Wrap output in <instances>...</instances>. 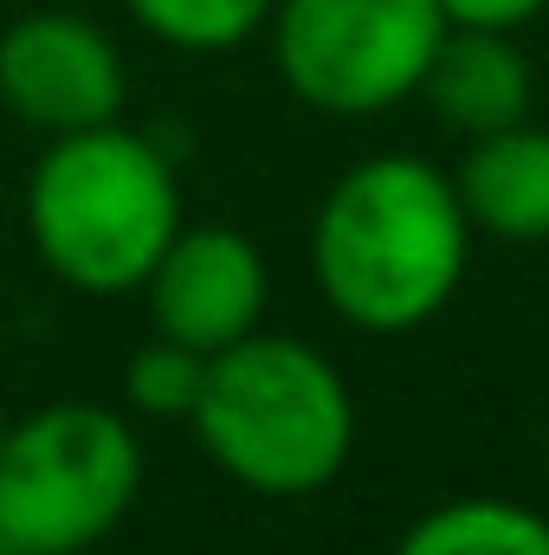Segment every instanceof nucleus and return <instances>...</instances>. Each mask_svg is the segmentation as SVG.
<instances>
[{
	"label": "nucleus",
	"mask_w": 549,
	"mask_h": 555,
	"mask_svg": "<svg viewBox=\"0 0 549 555\" xmlns=\"http://www.w3.org/2000/svg\"><path fill=\"white\" fill-rule=\"evenodd\" d=\"M465 266L472 220L452 168L401 149L343 168L310 220V272L323 304L369 336H408L433 323L465 284Z\"/></svg>",
	"instance_id": "1"
},
{
	"label": "nucleus",
	"mask_w": 549,
	"mask_h": 555,
	"mask_svg": "<svg viewBox=\"0 0 549 555\" xmlns=\"http://www.w3.org/2000/svg\"><path fill=\"white\" fill-rule=\"evenodd\" d=\"M188 426L240 491L310 498L336 485L356 452V395L323 349L259 323L233 349L207 356Z\"/></svg>",
	"instance_id": "2"
},
{
	"label": "nucleus",
	"mask_w": 549,
	"mask_h": 555,
	"mask_svg": "<svg viewBox=\"0 0 549 555\" xmlns=\"http://www.w3.org/2000/svg\"><path fill=\"white\" fill-rule=\"evenodd\" d=\"M175 233L181 181L149 137L124 124L46 137L26 175V240L59 284L85 297L142 291Z\"/></svg>",
	"instance_id": "3"
},
{
	"label": "nucleus",
	"mask_w": 549,
	"mask_h": 555,
	"mask_svg": "<svg viewBox=\"0 0 549 555\" xmlns=\"http://www.w3.org/2000/svg\"><path fill=\"white\" fill-rule=\"evenodd\" d=\"M142 491V439L98 401H52L0 433V543L13 555L98 550Z\"/></svg>",
	"instance_id": "4"
},
{
	"label": "nucleus",
	"mask_w": 549,
	"mask_h": 555,
	"mask_svg": "<svg viewBox=\"0 0 549 555\" xmlns=\"http://www.w3.org/2000/svg\"><path fill=\"white\" fill-rule=\"evenodd\" d=\"M266 33L297 104L323 117H375L420 98L446 13L439 0H278Z\"/></svg>",
	"instance_id": "5"
},
{
	"label": "nucleus",
	"mask_w": 549,
	"mask_h": 555,
	"mask_svg": "<svg viewBox=\"0 0 549 555\" xmlns=\"http://www.w3.org/2000/svg\"><path fill=\"white\" fill-rule=\"evenodd\" d=\"M0 104L39 137H72L124 117L130 72L98 20L33 7L0 33Z\"/></svg>",
	"instance_id": "6"
},
{
	"label": "nucleus",
	"mask_w": 549,
	"mask_h": 555,
	"mask_svg": "<svg viewBox=\"0 0 549 555\" xmlns=\"http://www.w3.org/2000/svg\"><path fill=\"white\" fill-rule=\"evenodd\" d=\"M142 304H149L155 336L220 356L266 323L272 272H266V253L240 227H188L181 220V233L168 240L155 272L142 278Z\"/></svg>",
	"instance_id": "7"
},
{
	"label": "nucleus",
	"mask_w": 549,
	"mask_h": 555,
	"mask_svg": "<svg viewBox=\"0 0 549 555\" xmlns=\"http://www.w3.org/2000/svg\"><path fill=\"white\" fill-rule=\"evenodd\" d=\"M426 111L452 130V137H491L531 117L537 104V78L531 59L518 46V33H478V26H446L426 78H420Z\"/></svg>",
	"instance_id": "8"
},
{
	"label": "nucleus",
	"mask_w": 549,
	"mask_h": 555,
	"mask_svg": "<svg viewBox=\"0 0 549 555\" xmlns=\"http://www.w3.org/2000/svg\"><path fill=\"white\" fill-rule=\"evenodd\" d=\"M459 207L472 233L505 240V246H544L549 240V130L544 124H511L491 137H472L452 168Z\"/></svg>",
	"instance_id": "9"
},
{
	"label": "nucleus",
	"mask_w": 549,
	"mask_h": 555,
	"mask_svg": "<svg viewBox=\"0 0 549 555\" xmlns=\"http://www.w3.org/2000/svg\"><path fill=\"white\" fill-rule=\"evenodd\" d=\"M395 555H549V517L518 498H452L408 524Z\"/></svg>",
	"instance_id": "10"
},
{
	"label": "nucleus",
	"mask_w": 549,
	"mask_h": 555,
	"mask_svg": "<svg viewBox=\"0 0 549 555\" xmlns=\"http://www.w3.org/2000/svg\"><path fill=\"white\" fill-rule=\"evenodd\" d=\"M149 39L175 52H233L272 26L278 0H124Z\"/></svg>",
	"instance_id": "11"
},
{
	"label": "nucleus",
	"mask_w": 549,
	"mask_h": 555,
	"mask_svg": "<svg viewBox=\"0 0 549 555\" xmlns=\"http://www.w3.org/2000/svg\"><path fill=\"white\" fill-rule=\"evenodd\" d=\"M201 382H207V356L175 336H149L124 369V395L149 420H188L201 401Z\"/></svg>",
	"instance_id": "12"
},
{
	"label": "nucleus",
	"mask_w": 549,
	"mask_h": 555,
	"mask_svg": "<svg viewBox=\"0 0 549 555\" xmlns=\"http://www.w3.org/2000/svg\"><path fill=\"white\" fill-rule=\"evenodd\" d=\"M549 0H439L446 26H478V33H524Z\"/></svg>",
	"instance_id": "13"
},
{
	"label": "nucleus",
	"mask_w": 549,
	"mask_h": 555,
	"mask_svg": "<svg viewBox=\"0 0 549 555\" xmlns=\"http://www.w3.org/2000/svg\"><path fill=\"white\" fill-rule=\"evenodd\" d=\"M544 465H549V433H544Z\"/></svg>",
	"instance_id": "14"
},
{
	"label": "nucleus",
	"mask_w": 549,
	"mask_h": 555,
	"mask_svg": "<svg viewBox=\"0 0 549 555\" xmlns=\"http://www.w3.org/2000/svg\"><path fill=\"white\" fill-rule=\"evenodd\" d=\"M0 433H7V408H0Z\"/></svg>",
	"instance_id": "15"
},
{
	"label": "nucleus",
	"mask_w": 549,
	"mask_h": 555,
	"mask_svg": "<svg viewBox=\"0 0 549 555\" xmlns=\"http://www.w3.org/2000/svg\"><path fill=\"white\" fill-rule=\"evenodd\" d=\"M0 555H13V550H7V543H0Z\"/></svg>",
	"instance_id": "16"
}]
</instances>
